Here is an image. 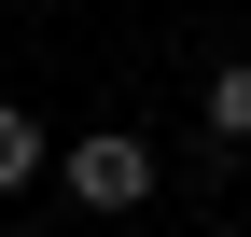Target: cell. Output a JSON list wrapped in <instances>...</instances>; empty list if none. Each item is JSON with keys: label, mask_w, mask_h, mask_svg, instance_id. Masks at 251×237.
Returning <instances> with one entry per match:
<instances>
[{"label": "cell", "mask_w": 251, "mask_h": 237, "mask_svg": "<svg viewBox=\"0 0 251 237\" xmlns=\"http://www.w3.org/2000/svg\"><path fill=\"white\" fill-rule=\"evenodd\" d=\"M56 195H70V210H98V223H126V210L153 195V140H126V126L56 140Z\"/></svg>", "instance_id": "6da1fadb"}, {"label": "cell", "mask_w": 251, "mask_h": 237, "mask_svg": "<svg viewBox=\"0 0 251 237\" xmlns=\"http://www.w3.org/2000/svg\"><path fill=\"white\" fill-rule=\"evenodd\" d=\"M42 167H56V126H42V112H14V98H0V195H28Z\"/></svg>", "instance_id": "7a4b0ae2"}, {"label": "cell", "mask_w": 251, "mask_h": 237, "mask_svg": "<svg viewBox=\"0 0 251 237\" xmlns=\"http://www.w3.org/2000/svg\"><path fill=\"white\" fill-rule=\"evenodd\" d=\"M209 140H224V154L251 140V56H224V70H209Z\"/></svg>", "instance_id": "3957f363"}]
</instances>
